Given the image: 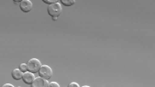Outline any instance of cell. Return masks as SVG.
<instances>
[{"label": "cell", "instance_id": "1", "mask_svg": "<svg viewBox=\"0 0 155 87\" xmlns=\"http://www.w3.org/2000/svg\"><path fill=\"white\" fill-rule=\"evenodd\" d=\"M48 12L52 17H58L61 14L62 12V6L61 4H60L59 2L50 5L48 6Z\"/></svg>", "mask_w": 155, "mask_h": 87}, {"label": "cell", "instance_id": "2", "mask_svg": "<svg viewBox=\"0 0 155 87\" xmlns=\"http://www.w3.org/2000/svg\"><path fill=\"white\" fill-rule=\"evenodd\" d=\"M27 70L32 73H37L39 72L41 67V61L37 58H32L27 62Z\"/></svg>", "mask_w": 155, "mask_h": 87}, {"label": "cell", "instance_id": "3", "mask_svg": "<svg viewBox=\"0 0 155 87\" xmlns=\"http://www.w3.org/2000/svg\"><path fill=\"white\" fill-rule=\"evenodd\" d=\"M39 74H40V77L48 80L53 76V70H52V68L50 66L47 65V64L41 65V69L39 71Z\"/></svg>", "mask_w": 155, "mask_h": 87}, {"label": "cell", "instance_id": "4", "mask_svg": "<svg viewBox=\"0 0 155 87\" xmlns=\"http://www.w3.org/2000/svg\"><path fill=\"white\" fill-rule=\"evenodd\" d=\"M32 87H48V81L41 77L35 78L32 84Z\"/></svg>", "mask_w": 155, "mask_h": 87}, {"label": "cell", "instance_id": "5", "mask_svg": "<svg viewBox=\"0 0 155 87\" xmlns=\"http://www.w3.org/2000/svg\"><path fill=\"white\" fill-rule=\"evenodd\" d=\"M19 7L23 12H29L33 9V3L30 0H22L19 4Z\"/></svg>", "mask_w": 155, "mask_h": 87}, {"label": "cell", "instance_id": "6", "mask_svg": "<svg viewBox=\"0 0 155 87\" xmlns=\"http://www.w3.org/2000/svg\"><path fill=\"white\" fill-rule=\"evenodd\" d=\"M22 79H23V81H24L25 84H27V85H32L33 80L35 79V76H34V74L32 73V72L26 71V72L23 73Z\"/></svg>", "mask_w": 155, "mask_h": 87}, {"label": "cell", "instance_id": "7", "mask_svg": "<svg viewBox=\"0 0 155 87\" xmlns=\"http://www.w3.org/2000/svg\"><path fill=\"white\" fill-rule=\"evenodd\" d=\"M12 77L15 80H20L23 77V72L20 71L19 69H14L12 71Z\"/></svg>", "mask_w": 155, "mask_h": 87}, {"label": "cell", "instance_id": "8", "mask_svg": "<svg viewBox=\"0 0 155 87\" xmlns=\"http://www.w3.org/2000/svg\"><path fill=\"white\" fill-rule=\"evenodd\" d=\"M61 3L63 4V5L65 6H71L75 3V1L74 0H61Z\"/></svg>", "mask_w": 155, "mask_h": 87}, {"label": "cell", "instance_id": "9", "mask_svg": "<svg viewBox=\"0 0 155 87\" xmlns=\"http://www.w3.org/2000/svg\"><path fill=\"white\" fill-rule=\"evenodd\" d=\"M19 70L22 71L23 73L28 71V70H27V64H20V65H19Z\"/></svg>", "mask_w": 155, "mask_h": 87}, {"label": "cell", "instance_id": "10", "mask_svg": "<svg viewBox=\"0 0 155 87\" xmlns=\"http://www.w3.org/2000/svg\"><path fill=\"white\" fill-rule=\"evenodd\" d=\"M57 2H58L57 0H44V3L48 4V5H53V4H55V3H57Z\"/></svg>", "mask_w": 155, "mask_h": 87}, {"label": "cell", "instance_id": "11", "mask_svg": "<svg viewBox=\"0 0 155 87\" xmlns=\"http://www.w3.org/2000/svg\"><path fill=\"white\" fill-rule=\"evenodd\" d=\"M48 87H60V85L56 82H51L48 83Z\"/></svg>", "mask_w": 155, "mask_h": 87}, {"label": "cell", "instance_id": "12", "mask_svg": "<svg viewBox=\"0 0 155 87\" xmlns=\"http://www.w3.org/2000/svg\"><path fill=\"white\" fill-rule=\"evenodd\" d=\"M68 87H80V85H79L77 83H75V82H72V83H70V84L68 85Z\"/></svg>", "mask_w": 155, "mask_h": 87}, {"label": "cell", "instance_id": "13", "mask_svg": "<svg viewBox=\"0 0 155 87\" xmlns=\"http://www.w3.org/2000/svg\"><path fill=\"white\" fill-rule=\"evenodd\" d=\"M2 87H14V85H12V84H5L4 85H2Z\"/></svg>", "mask_w": 155, "mask_h": 87}, {"label": "cell", "instance_id": "14", "mask_svg": "<svg viewBox=\"0 0 155 87\" xmlns=\"http://www.w3.org/2000/svg\"><path fill=\"white\" fill-rule=\"evenodd\" d=\"M20 2H21V1H13L14 5H18V4H20Z\"/></svg>", "mask_w": 155, "mask_h": 87}, {"label": "cell", "instance_id": "15", "mask_svg": "<svg viewBox=\"0 0 155 87\" xmlns=\"http://www.w3.org/2000/svg\"><path fill=\"white\" fill-rule=\"evenodd\" d=\"M56 19H57V17H53V20H54V21H55Z\"/></svg>", "mask_w": 155, "mask_h": 87}, {"label": "cell", "instance_id": "16", "mask_svg": "<svg viewBox=\"0 0 155 87\" xmlns=\"http://www.w3.org/2000/svg\"><path fill=\"white\" fill-rule=\"evenodd\" d=\"M82 87H90V86H89V85H83V86Z\"/></svg>", "mask_w": 155, "mask_h": 87}]
</instances>
